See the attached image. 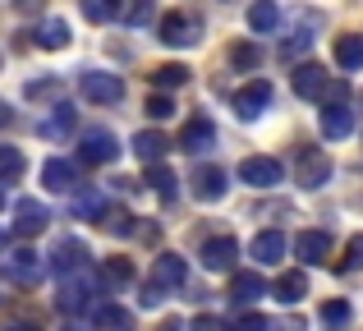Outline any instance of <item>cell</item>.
Instances as JSON below:
<instances>
[{"mask_svg": "<svg viewBox=\"0 0 363 331\" xmlns=\"http://www.w3.org/2000/svg\"><path fill=\"white\" fill-rule=\"evenodd\" d=\"M157 37L166 46H198V42H203V18H198V14H184V9H170V14L161 18Z\"/></svg>", "mask_w": 363, "mask_h": 331, "instance_id": "2", "label": "cell"}, {"mask_svg": "<svg viewBox=\"0 0 363 331\" xmlns=\"http://www.w3.org/2000/svg\"><path fill=\"white\" fill-rule=\"evenodd\" d=\"M120 157V143L111 129H88V134H79V162L83 166H106Z\"/></svg>", "mask_w": 363, "mask_h": 331, "instance_id": "4", "label": "cell"}, {"mask_svg": "<svg viewBox=\"0 0 363 331\" xmlns=\"http://www.w3.org/2000/svg\"><path fill=\"white\" fill-rule=\"evenodd\" d=\"M138 299H143V308H157L161 299H166V290H157V286H143V295H138Z\"/></svg>", "mask_w": 363, "mask_h": 331, "instance_id": "41", "label": "cell"}, {"mask_svg": "<svg viewBox=\"0 0 363 331\" xmlns=\"http://www.w3.org/2000/svg\"><path fill=\"white\" fill-rule=\"evenodd\" d=\"M285 249H290V240H285L281 230H257V240H253V258L262 262V267H276V262H285Z\"/></svg>", "mask_w": 363, "mask_h": 331, "instance_id": "16", "label": "cell"}, {"mask_svg": "<svg viewBox=\"0 0 363 331\" xmlns=\"http://www.w3.org/2000/svg\"><path fill=\"white\" fill-rule=\"evenodd\" d=\"M5 331H42V327H37V322H9Z\"/></svg>", "mask_w": 363, "mask_h": 331, "instance_id": "45", "label": "cell"}, {"mask_svg": "<svg viewBox=\"0 0 363 331\" xmlns=\"http://www.w3.org/2000/svg\"><path fill=\"white\" fill-rule=\"evenodd\" d=\"M23 97L28 101H42V97H60V79H33L23 88Z\"/></svg>", "mask_w": 363, "mask_h": 331, "instance_id": "34", "label": "cell"}, {"mask_svg": "<svg viewBox=\"0 0 363 331\" xmlns=\"http://www.w3.org/2000/svg\"><path fill=\"white\" fill-rule=\"evenodd\" d=\"M69 212H74V216H79V221H97V225H101V216H106V212H111V207H106V198H101V193H97V189H88V193H74V203H69Z\"/></svg>", "mask_w": 363, "mask_h": 331, "instance_id": "22", "label": "cell"}, {"mask_svg": "<svg viewBox=\"0 0 363 331\" xmlns=\"http://www.w3.org/2000/svg\"><path fill=\"white\" fill-rule=\"evenodd\" d=\"M74 120H79V111H74V106H65V101H60V106H55L51 116H46L42 125H37V134H42L46 143H65V138L74 134Z\"/></svg>", "mask_w": 363, "mask_h": 331, "instance_id": "14", "label": "cell"}, {"mask_svg": "<svg viewBox=\"0 0 363 331\" xmlns=\"http://www.w3.org/2000/svg\"><path fill=\"white\" fill-rule=\"evenodd\" d=\"M92 322H97V331H133V313L120 304H101Z\"/></svg>", "mask_w": 363, "mask_h": 331, "instance_id": "26", "label": "cell"}, {"mask_svg": "<svg viewBox=\"0 0 363 331\" xmlns=\"http://www.w3.org/2000/svg\"><path fill=\"white\" fill-rule=\"evenodd\" d=\"M198 258H203V267H207V271H230V267H235V258H240V244H235L230 235H216V240H207V244H203V253H198Z\"/></svg>", "mask_w": 363, "mask_h": 331, "instance_id": "11", "label": "cell"}, {"mask_svg": "<svg viewBox=\"0 0 363 331\" xmlns=\"http://www.w3.org/2000/svg\"><path fill=\"white\" fill-rule=\"evenodd\" d=\"M294 253H299V262H327L331 235H327V230H299V240H294Z\"/></svg>", "mask_w": 363, "mask_h": 331, "instance_id": "18", "label": "cell"}, {"mask_svg": "<svg viewBox=\"0 0 363 331\" xmlns=\"http://www.w3.org/2000/svg\"><path fill=\"white\" fill-rule=\"evenodd\" d=\"M133 221H138L133 212H106V216H101V230H111V235H120V240H124V235H133V230H138Z\"/></svg>", "mask_w": 363, "mask_h": 331, "instance_id": "33", "label": "cell"}, {"mask_svg": "<svg viewBox=\"0 0 363 331\" xmlns=\"http://www.w3.org/2000/svg\"><path fill=\"white\" fill-rule=\"evenodd\" d=\"M83 18H88V23H106V18H116V5H106V0H83Z\"/></svg>", "mask_w": 363, "mask_h": 331, "instance_id": "37", "label": "cell"}, {"mask_svg": "<svg viewBox=\"0 0 363 331\" xmlns=\"http://www.w3.org/2000/svg\"><path fill=\"white\" fill-rule=\"evenodd\" d=\"M129 276H133V262L129 258H111L106 262V281H111V286H124Z\"/></svg>", "mask_w": 363, "mask_h": 331, "instance_id": "38", "label": "cell"}, {"mask_svg": "<svg viewBox=\"0 0 363 331\" xmlns=\"http://www.w3.org/2000/svg\"><path fill=\"white\" fill-rule=\"evenodd\" d=\"M194 198L198 203H221L225 198V170L221 166H203V170H194Z\"/></svg>", "mask_w": 363, "mask_h": 331, "instance_id": "13", "label": "cell"}, {"mask_svg": "<svg viewBox=\"0 0 363 331\" xmlns=\"http://www.w3.org/2000/svg\"><path fill=\"white\" fill-rule=\"evenodd\" d=\"M179 147H184V152H212L216 147V125L207 116H194L184 125V134H179Z\"/></svg>", "mask_w": 363, "mask_h": 331, "instance_id": "12", "label": "cell"}, {"mask_svg": "<svg viewBox=\"0 0 363 331\" xmlns=\"http://www.w3.org/2000/svg\"><path fill=\"white\" fill-rule=\"evenodd\" d=\"M88 244L83 240H74V235H65V240H55V249H51V271H60V276H74V271H83L88 267Z\"/></svg>", "mask_w": 363, "mask_h": 331, "instance_id": "7", "label": "cell"}, {"mask_svg": "<svg viewBox=\"0 0 363 331\" xmlns=\"http://www.w3.org/2000/svg\"><path fill=\"white\" fill-rule=\"evenodd\" d=\"M23 170H28V162H23V152H18V147H0V179H5V184L23 179Z\"/></svg>", "mask_w": 363, "mask_h": 331, "instance_id": "29", "label": "cell"}, {"mask_svg": "<svg viewBox=\"0 0 363 331\" xmlns=\"http://www.w3.org/2000/svg\"><path fill=\"white\" fill-rule=\"evenodd\" d=\"M92 295H97L92 281H65L60 295H55V308H60V313H83V308L92 304Z\"/></svg>", "mask_w": 363, "mask_h": 331, "instance_id": "15", "label": "cell"}, {"mask_svg": "<svg viewBox=\"0 0 363 331\" xmlns=\"http://www.w3.org/2000/svg\"><path fill=\"white\" fill-rule=\"evenodd\" d=\"M336 64L340 69H363V33L336 37Z\"/></svg>", "mask_w": 363, "mask_h": 331, "instance_id": "24", "label": "cell"}, {"mask_svg": "<svg viewBox=\"0 0 363 331\" xmlns=\"http://www.w3.org/2000/svg\"><path fill=\"white\" fill-rule=\"evenodd\" d=\"M272 295L281 299V304H299V299L308 295V276H303V271H285V276L272 286Z\"/></svg>", "mask_w": 363, "mask_h": 331, "instance_id": "25", "label": "cell"}, {"mask_svg": "<svg viewBox=\"0 0 363 331\" xmlns=\"http://www.w3.org/2000/svg\"><path fill=\"white\" fill-rule=\"evenodd\" d=\"M0 125H9V106H5V101H0Z\"/></svg>", "mask_w": 363, "mask_h": 331, "instance_id": "47", "label": "cell"}, {"mask_svg": "<svg viewBox=\"0 0 363 331\" xmlns=\"http://www.w3.org/2000/svg\"><path fill=\"white\" fill-rule=\"evenodd\" d=\"M189 331H225V327H221V318L203 313V318H194V327H189Z\"/></svg>", "mask_w": 363, "mask_h": 331, "instance_id": "40", "label": "cell"}, {"mask_svg": "<svg viewBox=\"0 0 363 331\" xmlns=\"http://www.w3.org/2000/svg\"><path fill=\"white\" fill-rule=\"evenodd\" d=\"M340 271H363V235L345 244V258H340Z\"/></svg>", "mask_w": 363, "mask_h": 331, "instance_id": "35", "label": "cell"}, {"mask_svg": "<svg viewBox=\"0 0 363 331\" xmlns=\"http://www.w3.org/2000/svg\"><path fill=\"white\" fill-rule=\"evenodd\" d=\"M5 262H9V276H14L18 286H37V281H42V258H37L33 249H14Z\"/></svg>", "mask_w": 363, "mask_h": 331, "instance_id": "17", "label": "cell"}, {"mask_svg": "<svg viewBox=\"0 0 363 331\" xmlns=\"http://www.w3.org/2000/svg\"><path fill=\"white\" fill-rule=\"evenodd\" d=\"M350 129H354V111L340 106V101H331V106L322 111V134L340 143V138H350Z\"/></svg>", "mask_w": 363, "mask_h": 331, "instance_id": "19", "label": "cell"}, {"mask_svg": "<svg viewBox=\"0 0 363 331\" xmlns=\"http://www.w3.org/2000/svg\"><path fill=\"white\" fill-rule=\"evenodd\" d=\"M147 116L152 120H170L175 116V101H170L166 92H157V97H147Z\"/></svg>", "mask_w": 363, "mask_h": 331, "instance_id": "39", "label": "cell"}, {"mask_svg": "<svg viewBox=\"0 0 363 331\" xmlns=\"http://www.w3.org/2000/svg\"><path fill=\"white\" fill-rule=\"evenodd\" d=\"M230 106H235V116H240V120H257L267 106H272V83H267V79L244 83V88L230 97Z\"/></svg>", "mask_w": 363, "mask_h": 331, "instance_id": "6", "label": "cell"}, {"mask_svg": "<svg viewBox=\"0 0 363 331\" xmlns=\"http://www.w3.org/2000/svg\"><path fill=\"white\" fill-rule=\"evenodd\" d=\"M294 175H299V189H322L331 179V157L322 152V147H299Z\"/></svg>", "mask_w": 363, "mask_h": 331, "instance_id": "5", "label": "cell"}, {"mask_svg": "<svg viewBox=\"0 0 363 331\" xmlns=\"http://www.w3.org/2000/svg\"><path fill=\"white\" fill-rule=\"evenodd\" d=\"M166 138H161L157 134V129H143V134H133V152H138L143 157V162H147V166H161V157H166Z\"/></svg>", "mask_w": 363, "mask_h": 331, "instance_id": "23", "label": "cell"}, {"mask_svg": "<svg viewBox=\"0 0 363 331\" xmlns=\"http://www.w3.org/2000/svg\"><path fill=\"white\" fill-rule=\"evenodd\" d=\"M0 207H5V193H0Z\"/></svg>", "mask_w": 363, "mask_h": 331, "instance_id": "48", "label": "cell"}, {"mask_svg": "<svg viewBox=\"0 0 363 331\" xmlns=\"http://www.w3.org/2000/svg\"><path fill=\"white\" fill-rule=\"evenodd\" d=\"M184 281H189L184 258H175V253H161V258H152V276H147V286H157V290H179Z\"/></svg>", "mask_w": 363, "mask_h": 331, "instance_id": "9", "label": "cell"}, {"mask_svg": "<svg viewBox=\"0 0 363 331\" xmlns=\"http://www.w3.org/2000/svg\"><path fill=\"white\" fill-rule=\"evenodd\" d=\"M294 92L303 101H327L331 106V97H345V83H331V74L322 64H299L294 69Z\"/></svg>", "mask_w": 363, "mask_h": 331, "instance_id": "1", "label": "cell"}, {"mask_svg": "<svg viewBox=\"0 0 363 331\" xmlns=\"http://www.w3.org/2000/svg\"><path fill=\"white\" fill-rule=\"evenodd\" d=\"M262 295H267L262 271H235V281H230V299L235 304H253V299H262Z\"/></svg>", "mask_w": 363, "mask_h": 331, "instance_id": "20", "label": "cell"}, {"mask_svg": "<svg viewBox=\"0 0 363 331\" xmlns=\"http://www.w3.org/2000/svg\"><path fill=\"white\" fill-rule=\"evenodd\" d=\"M157 331H184V322H175V318H166V322H161Z\"/></svg>", "mask_w": 363, "mask_h": 331, "instance_id": "46", "label": "cell"}, {"mask_svg": "<svg viewBox=\"0 0 363 331\" xmlns=\"http://www.w3.org/2000/svg\"><path fill=\"white\" fill-rule=\"evenodd\" d=\"M124 18H129V23H147V18H152V5H129V9H124Z\"/></svg>", "mask_w": 363, "mask_h": 331, "instance_id": "43", "label": "cell"}, {"mask_svg": "<svg viewBox=\"0 0 363 331\" xmlns=\"http://www.w3.org/2000/svg\"><path fill=\"white\" fill-rule=\"evenodd\" d=\"M37 46H46V51H65V46H69V23H65V18H46V23L37 28Z\"/></svg>", "mask_w": 363, "mask_h": 331, "instance_id": "27", "label": "cell"}, {"mask_svg": "<svg viewBox=\"0 0 363 331\" xmlns=\"http://www.w3.org/2000/svg\"><path fill=\"white\" fill-rule=\"evenodd\" d=\"M267 331H303V322H294V318H281V322H272Z\"/></svg>", "mask_w": 363, "mask_h": 331, "instance_id": "44", "label": "cell"}, {"mask_svg": "<svg viewBox=\"0 0 363 331\" xmlns=\"http://www.w3.org/2000/svg\"><path fill=\"white\" fill-rule=\"evenodd\" d=\"M147 184L157 189L161 203H175V184H179V179H175V170H170V166H147Z\"/></svg>", "mask_w": 363, "mask_h": 331, "instance_id": "28", "label": "cell"}, {"mask_svg": "<svg viewBox=\"0 0 363 331\" xmlns=\"http://www.w3.org/2000/svg\"><path fill=\"white\" fill-rule=\"evenodd\" d=\"M276 18H281V14H276V5H272V0H262V5H253V9H248V28H253V33H272V28H276Z\"/></svg>", "mask_w": 363, "mask_h": 331, "instance_id": "32", "label": "cell"}, {"mask_svg": "<svg viewBox=\"0 0 363 331\" xmlns=\"http://www.w3.org/2000/svg\"><path fill=\"white\" fill-rule=\"evenodd\" d=\"M272 322H267V318H257V313H248V318H240V327L235 331H267Z\"/></svg>", "mask_w": 363, "mask_h": 331, "instance_id": "42", "label": "cell"}, {"mask_svg": "<svg viewBox=\"0 0 363 331\" xmlns=\"http://www.w3.org/2000/svg\"><path fill=\"white\" fill-rule=\"evenodd\" d=\"M152 83H157V88H184L189 69L184 64H157V69H152Z\"/></svg>", "mask_w": 363, "mask_h": 331, "instance_id": "31", "label": "cell"}, {"mask_svg": "<svg viewBox=\"0 0 363 331\" xmlns=\"http://www.w3.org/2000/svg\"><path fill=\"white\" fill-rule=\"evenodd\" d=\"M42 184L51 189V193H69V189L79 184V170H74L69 162H60V157H55V162H46V166H42Z\"/></svg>", "mask_w": 363, "mask_h": 331, "instance_id": "21", "label": "cell"}, {"mask_svg": "<svg viewBox=\"0 0 363 331\" xmlns=\"http://www.w3.org/2000/svg\"><path fill=\"white\" fill-rule=\"evenodd\" d=\"M79 92L92 101V106H116V101L124 97V83L116 79V74H101V69H83L79 74Z\"/></svg>", "mask_w": 363, "mask_h": 331, "instance_id": "3", "label": "cell"}, {"mask_svg": "<svg viewBox=\"0 0 363 331\" xmlns=\"http://www.w3.org/2000/svg\"><path fill=\"white\" fill-rule=\"evenodd\" d=\"M281 175H285V166L276 162V157H244L240 162V179L253 184V189H276Z\"/></svg>", "mask_w": 363, "mask_h": 331, "instance_id": "8", "label": "cell"}, {"mask_svg": "<svg viewBox=\"0 0 363 331\" xmlns=\"http://www.w3.org/2000/svg\"><path fill=\"white\" fill-rule=\"evenodd\" d=\"M350 318H354V308H350L345 299H327V304H322V322H327L331 331L350 327Z\"/></svg>", "mask_w": 363, "mask_h": 331, "instance_id": "30", "label": "cell"}, {"mask_svg": "<svg viewBox=\"0 0 363 331\" xmlns=\"http://www.w3.org/2000/svg\"><path fill=\"white\" fill-rule=\"evenodd\" d=\"M230 60H235V69H253V64L262 60V51H257L253 42H240V46L230 51Z\"/></svg>", "mask_w": 363, "mask_h": 331, "instance_id": "36", "label": "cell"}, {"mask_svg": "<svg viewBox=\"0 0 363 331\" xmlns=\"http://www.w3.org/2000/svg\"><path fill=\"white\" fill-rule=\"evenodd\" d=\"M69 331H74V327H69Z\"/></svg>", "mask_w": 363, "mask_h": 331, "instance_id": "49", "label": "cell"}, {"mask_svg": "<svg viewBox=\"0 0 363 331\" xmlns=\"http://www.w3.org/2000/svg\"><path fill=\"white\" fill-rule=\"evenodd\" d=\"M51 225V207L37 203V198H18L14 203V230L18 235H42Z\"/></svg>", "mask_w": 363, "mask_h": 331, "instance_id": "10", "label": "cell"}]
</instances>
